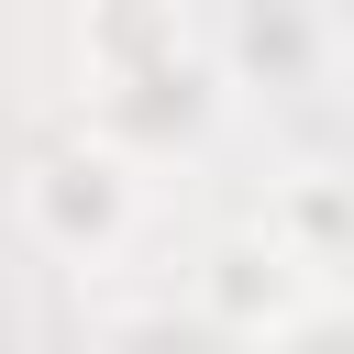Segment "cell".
<instances>
[{
    "label": "cell",
    "instance_id": "1",
    "mask_svg": "<svg viewBox=\"0 0 354 354\" xmlns=\"http://www.w3.org/2000/svg\"><path fill=\"white\" fill-rule=\"evenodd\" d=\"M133 210H144V188H133V166H122L111 144L44 155V166L22 177V221H33L55 254H111V243L133 232Z\"/></svg>",
    "mask_w": 354,
    "mask_h": 354
},
{
    "label": "cell",
    "instance_id": "2",
    "mask_svg": "<svg viewBox=\"0 0 354 354\" xmlns=\"http://www.w3.org/2000/svg\"><path fill=\"white\" fill-rule=\"evenodd\" d=\"M254 354H354V310H321V299H310V310H299V321H277Z\"/></svg>",
    "mask_w": 354,
    "mask_h": 354
},
{
    "label": "cell",
    "instance_id": "3",
    "mask_svg": "<svg viewBox=\"0 0 354 354\" xmlns=\"http://www.w3.org/2000/svg\"><path fill=\"white\" fill-rule=\"evenodd\" d=\"M0 332H11V254H0Z\"/></svg>",
    "mask_w": 354,
    "mask_h": 354
}]
</instances>
